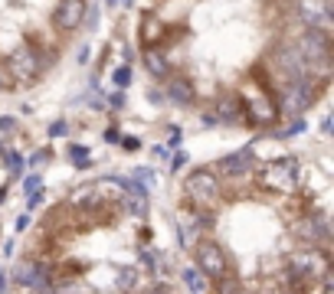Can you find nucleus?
Masks as SVG:
<instances>
[{
    "instance_id": "1",
    "label": "nucleus",
    "mask_w": 334,
    "mask_h": 294,
    "mask_svg": "<svg viewBox=\"0 0 334 294\" xmlns=\"http://www.w3.org/2000/svg\"><path fill=\"white\" fill-rule=\"evenodd\" d=\"M135 53L167 105L213 128L282 134L328 98L331 0H141Z\"/></svg>"
},
{
    "instance_id": "2",
    "label": "nucleus",
    "mask_w": 334,
    "mask_h": 294,
    "mask_svg": "<svg viewBox=\"0 0 334 294\" xmlns=\"http://www.w3.org/2000/svg\"><path fill=\"white\" fill-rule=\"evenodd\" d=\"M177 239L203 294L331 291V216L295 154L242 147L193 167Z\"/></svg>"
},
{
    "instance_id": "3",
    "label": "nucleus",
    "mask_w": 334,
    "mask_h": 294,
    "mask_svg": "<svg viewBox=\"0 0 334 294\" xmlns=\"http://www.w3.org/2000/svg\"><path fill=\"white\" fill-rule=\"evenodd\" d=\"M17 294H180L154 242L144 193L128 180L72 186L36 219L10 268Z\"/></svg>"
},
{
    "instance_id": "4",
    "label": "nucleus",
    "mask_w": 334,
    "mask_h": 294,
    "mask_svg": "<svg viewBox=\"0 0 334 294\" xmlns=\"http://www.w3.org/2000/svg\"><path fill=\"white\" fill-rule=\"evenodd\" d=\"M95 0H0V95L53 79L86 33Z\"/></svg>"
}]
</instances>
